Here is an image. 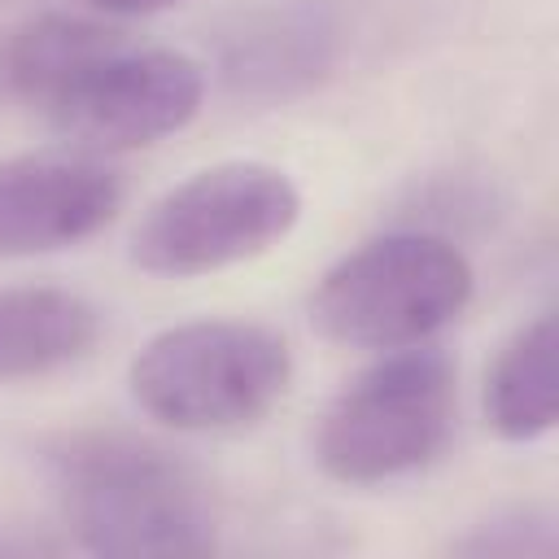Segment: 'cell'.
Here are the masks:
<instances>
[{"label": "cell", "instance_id": "6da1fadb", "mask_svg": "<svg viewBox=\"0 0 559 559\" xmlns=\"http://www.w3.org/2000/svg\"><path fill=\"white\" fill-rule=\"evenodd\" d=\"M52 502L79 550L105 559H192L218 546V511L201 472L175 450L79 428L44 450Z\"/></svg>", "mask_w": 559, "mask_h": 559}, {"label": "cell", "instance_id": "7a4b0ae2", "mask_svg": "<svg viewBox=\"0 0 559 559\" xmlns=\"http://www.w3.org/2000/svg\"><path fill=\"white\" fill-rule=\"evenodd\" d=\"M135 406L175 432H245L293 384L288 341L249 319H192L140 345L127 367Z\"/></svg>", "mask_w": 559, "mask_h": 559}, {"label": "cell", "instance_id": "3957f363", "mask_svg": "<svg viewBox=\"0 0 559 559\" xmlns=\"http://www.w3.org/2000/svg\"><path fill=\"white\" fill-rule=\"evenodd\" d=\"M476 293L467 253L437 231H384L332 262L310 293V323L332 345L406 349L450 328Z\"/></svg>", "mask_w": 559, "mask_h": 559}, {"label": "cell", "instance_id": "277c9868", "mask_svg": "<svg viewBox=\"0 0 559 559\" xmlns=\"http://www.w3.org/2000/svg\"><path fill=\"white\" fill-rule=\"evenodd\" d=\"M459 371L432 345L384 349L323 411L314 459L349 489L389 485L424 472L450 441Z\"/></svg>", "mask_w": 559, "mask_h": 559}, {"label": "cell", "instance_id": "5b68a950", "mask_svg": "<svg viewBox=\"0 0 559 559\" xmlns=\"http://www.w3.org/2000/svg\"><path fill=\"white\" fill-rule=\"evenodd\" d=\"M301 218L297 183L271 162H218L162 192L131 231V262L192 280L271 253Z\"/></svg>", "mask_w": 559, "mask_h": 559}, {"label": "cell", "instance_id": "8992f818", "mask_svg": "<svg viewBox=\"0 0 559 559\" xmlns=\"http://www.w3.org/2000/svg\"><path fill=\"white\" fill-rule=\"evenodd\" d=\"M205 105V66L179 48H135L127 35L83 66L44 118L70 148L109 157L183 131Z\"/></svg>", "mask_w": 559, "mask_h": 559}, {"label": "cell", "instance_id": "52a82bcc", "mask_svg": "<svg viewBox=\"0 0 559 559\" xmlns=\"http://www.w3.org/2000/svg\"><path fill=\"white\" fill-rule=\"evenodd\" d=\"M127 201L122 175L83 148L0 162V258H39L100 236Z\"/></svg>", "mask_w": 559, "mask_h": 559}, {"label": "cell", "instance_id": "ba28073f", "mask_svg": "<svg viewBox=\"0 0 559 559\" xmlns=\"http://www.w3.org/2000/svg\"><path fill=\"white\" fill-rule=\"evenodd\" d=\"M341 31L328 4L288 0L258 9L223 44V79L249 100H288L310 92L336 61Z\"/></svg>", "mask_w": 559, "mask_h": 559}, {"label": "cell", "instance_id": "9c48e42d", "mask_svg": "<svg viewBox=\"0 0 559 559\" xmlns=\"http://www.w3.org/2000/svg\"><path fill=\"white\" fill-rule=\"evenodd\" d=\"M105 336V314L74 288H0V384L44 380L83 362Z\"/></svg>", "mask_w": 559, "mask_h": 559}, {"label": "cell", "instance_id": "30bf717a", "mask_svg": "<svg viewBox=\"0 0 559 559\" xmlns=\"http://www.w3.org/2000/svg\"><path fill=\"white\" fill-rule=\"evenodd\" d=\"M485 419L502 441L528 445L559 419V332L555 314L524 323L485 376Z\"/></svg>", "mask_w": 559, "mask_h": 559}, {"label": "cell", "instance_id": "8fae6325", "mask_svg": "<svg viewBox=\"0 0 559 559\" xmlns=\"http://www.w3.org/2000/svg\"><path fill=\"white\" fill-rule=\"evenodd\" d=\"M118 39H122V31H114L100 17L39 13L9 35V44L0 52V79L13 96L44 109L83 66H92Z\"/></svg>", "mask_w": 559, "mask_h": 559}, {"label": "cell", "instance_id": "7c38bea8", "mask_svg": "<svg viewBox=\"0 0 559 559\" xmlns=\"http://www.w3.org/2000/svg\"><path fill=\"white\" fill-rule=\"evenodd\" d=\"M533 528H555V520H550L546 511L524 507V511H515V515H507V520L480 524L476 537L459 542V550H476V555H533V550H537V555H546L537 542H528Z\"/></svg>", "mask_w": 559, "mask_h": 559}, {"label": "cell", "instance_id": "4fadbf2b", "mask_svg": "<svg viewBox=\"0 0 559 559\" xmlns=\"http://www.w3.org/2000/svg\"><path fill=\"white\" fill-rule=\"evenodd\" d=\"M92 4L96 13H109V17H148V13H166L183 0H83Z\"/></svg>", "mask_w": 559, "mask_h": 559}]
</instances>
